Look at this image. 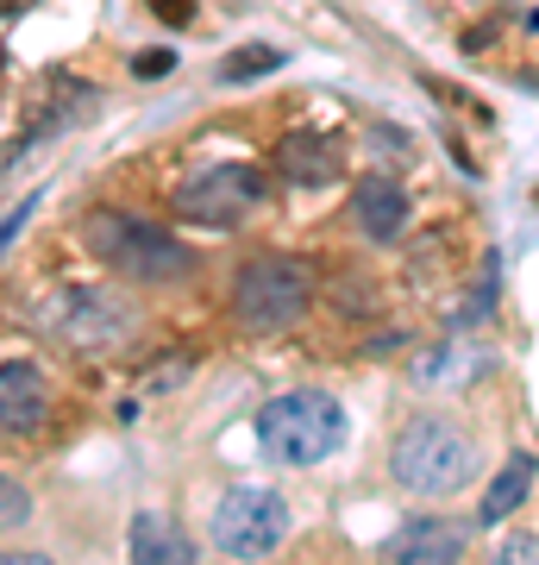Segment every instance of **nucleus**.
Segmentation results:
<instances>
[{"mask_svg": "<svg viewBox=\"0 0 539 565\" xmlns=\"http://www.w3.org/2000/svg\"><path fill=\"white\" fill-rule=\"evenodd\" d=\"M352 221H358L364 239L389 245V239H401V233H408L414 207H408V195H401L396 177H364L358 195H352Z\"/></svg>", "mask_w": 539, "mask_h": 565, "instance_id": "nucleus-10", "label": "nucleus"}, {"mask_svg": "<svg viewBox=\"0 0 539 565\" xmlns=\"http://www.w3.org/2000/svg\"><path fill=\"white\" fill-rule=\"evenodd\" d=\"M7 565H57V559H44V553H7Z\"/></svg>", "mask_w": 539, "mask_h": 565, "instance_id": "nucleus-19", "label": "nucleus"}, {"mask_svg": "<svg viewBox=\"0 0 539 565\" xmlns=\"http://www.w3.org/2000/svg\"><path fill=\"white\" fill-rule=\"evenodd\" d=\"M170 70H176L170 51H139V57H132V76L139 82H158V76H170Z\"/></svg>", "mask_w": 539, "mask_h": 565, "instance_id": "nucleus-16", "label": "nucleus"}, {"mask_svg": "<svg viewBox=\"0 0 539 565\" xmlns=\"http://www.w3.org/2000/svg\"><path fill=\"white\" fill-rule=\"evenodd\" d=\"M282 51H270V44H245V51H226L220 57V82H251L263 76V70H277Z\"/></svg>", "mask_w": 539, "mask_h": 565, "instance_id": "nucleus-14", "label": "nucleus"}, {"mask_svg": "<svg viewBox=\"0 0 539 565\" xmlns=\"http://www.w3.org/2000/svg\"><path fill=\"white\" fill-rule=\"evenodd\" d=\"M151 13H163V25H188L195 20V0H151Z\"/></svg>", "mask_w": 539, "mask_h": 565, "instance_id": "nucleus-18", "label": "nucleus"}, {"mask_svg": "<svg viewBox=\"0 0 539 565\" xmlns=\"http://www.w3.org/2000/svg\"><path fill=\"white\" fill-rule=\"evenodd\" d=\"M277 170L289 182H333L339 177V151L326 145V132H289L277 145Z\"/></svg>", "mask_w": 539, "mask_h": 565, "instance_id": "nucleus-12", "label": "nucleus"}, {"mask_svg": "<svg viewBox=\"0 0 539 565\" xmlns=\"http://www.w3.org/2000/svg\"><path fill=\"white\" fill-rule=\"evenodd\" d=\"M88 252L107 270H120L126 282H176L195 264L176 233H163L158 221H139V214H114V207L88 214Z\"/></svg>", "mask_w": 539, "mask_h": 565, "instance_id": "nucleus-3", "label": "nucleus"}, {"mask_svg": "<svg viewBox=\"0 0 539 565\" xmlns=\"http://www.w3.org/2000/svg\"><path fill=\"white\" fill-rule=\"evenodd\" d=\"M39 327L63 352H107L132 333V308L114 296V289H95V282H69L57 296L39 302Z\"/></svg>", "mask_w": 539, "mask_h": 565, "instance_id": "nucleus-5", "label": "nucleus"}, {"mask_svg": "<svg viewBox=\"0 0 539 565\" xmlns=\"http://www.w3.org/2000/svg\"><path fill=\"white\" fill-rule=\"evenodd\" d=\"M258 446L277 465H320L345 446V408L326 390H282L258 408Z\"/></svg>", "mask_w": 539, "mask_h": 565, "instance_id": "nucleus-2", "label": "nucleus"}, {"mask_svg": "<svg viewBox=\"0 0 539 565\" xmlns=\"http://www.w3.org/2000/svg\"><path fill=\"white\" fill-rule=\"evenodd\" d=\"M0 503H7V527H20L25 515H32V497H25V490L13 484V478H7V490H0Z\"/></svg>", "mask_w": 539, "mask_h": 565, "instance_id": "nucleus-17", "label": "nucleus"}, {"mask_svg": "<svg viewBox=\"0 0 539 565\" xmlns=\"http://www.w3.org/2000/svg\"><path fill=\"white\" fill-rule=\"evenodd\" d=\"M308 308H314V277H308L301 258L263 252V258L239 264V277H233V321L245 333H282V327L308 321Z\"/></svg>", "mask_w": 539, "mask_h": 565, "instance_id": "nucleus-4", "label": "nucleus"}, {"mask_svg": "<svg viewBox=\"0 0 539 565\" xmlns=\"http://www.w3.org/2000/svg\"><path fill=\"white\" fill-rule=\"evenodd\" d=\"M258 202H263V182L245 163H207L188 182H176V214L195 226H239Z\"/></svg>", "mask_w": 539, "mask_h": 565, "instance_id": "nucleus-7", "label": "nucleus"}, {"mask_svg": "<svg viewBox=\"0 0 539 565\" xmlns=\"http://www.w3.org/2000/svg\"><path fill=\"white\" fill-rule=\"evenodd\" d=\"M126 553H132V565H201L195 541L182 534V522H170V515H158V509H144L139 522H132Z\"/></svg>", "mask_w": 539, "mask_h": 565, "instance_id": "nucleus-11", "label": "nucleus"}, {"mask_svg": "<svg viewBox=\"0 0 539 565\" xmlns=\"http://www.w3.org/2000/svg\"><path fill=\"white\" fill-rule=\"evenodd\" d=\"M44 415H51V390H44V371L25 359H7V371H0V422H7V434L20 440V434H39Z\"/></svg>", "mask_w": 539, "mask_h": 565, "instance_id": "nucleus-9", "label": "nucleus"}, {"mask_svg": "<svg viewBox=\"0 0 539 565\" xmlns=\"http://www.w3.org/2000/svg\"><path fill=\"white\" fill-rule=\"evenodd\" d=\"M464 546H471V527L445 522V515H414L401 522L389 541H382L377 565H459Z\"/></svg>", "mask_w": 539, "mask_h": 565, "instance_id": "nucleus-8", "label": "nucleus"}, {"mask_svg": "<svg viewBox=\"0 0 539 565\" xmlns=\"http://www.w3.org/2000/svg\"><path fill=\"white\" fill-rule=\"evenodd\" d=\"M389 478L408 497H459L477 478V446H471V434L459 422L414 415L396 434V446H389Z\"/></svg>", "mask_w": 539, "mask_h": 565, "instance_id": "nucleus-1", "label": "nucleus"}, {"mask_svg": "<svg viewBox=\"0 0 539 565\" xmlns=\"http://www.w3.org/2000/svg\"><path fill=\"white\" fill-rule=\"evenodd\" d=\"M489 565H539V534H502V546L489 553Z\"/></svg>", "mask_w": 539, "mask_h": 565, "instance_id": "nucleus-15", "label": "nucleus"}, {"mask_svg": "<svg viewBox=\"0 0 539 565\" xmlns=\"http://www.w3.org/2000/svg\"><path fill=\"white\" fill-rule=\"evenodd\" d=\"M289 534V503L277 490H226L214 503V546L226 559H263Z\"/></svg>", "mask_w": 539, "mask_h": 565, "instance_id": "nucleus-6", "label": "nucleus"}, {"mask_svg": "<svg viewBox=\"0 0 539 565\" xmlns=\"http://www.w3.org/2000/svg\"><path fill=\"white\" fill-rule=\"evenodd\" d=\"M539 478V459L533 452H515V459L496 471V484L483 490V503H477V522H508L520 503H527V490H533Z\"/></svg>", "mask_w": 539, "mask_h": 565, "instance_id": "nucleus-13", "label": "nucleus"}]
</instances>
